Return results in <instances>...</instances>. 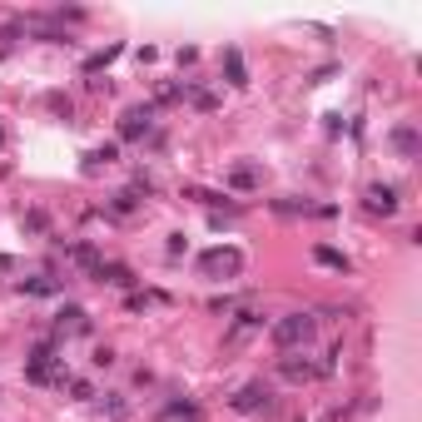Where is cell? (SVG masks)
Listing matches in <instances>:
<instances>
[{
	"instance_id": "1",
	"label": "cell",
	"mask_w": 422,
	"mask_h": 422,
	"mask_svg": "<svg viewBox=\"0 0 422 422\" xmlns=\"http://www.w3.org/2000/svg\"><path fill=\"white\" fill-rule=\"evenodd\" d=\"M269 333H274V343H279L283 353L308 348V343H313V313H283V318H279Z\"/></svg>"
},
{
	"instance_id": "2",
	"label": "cell",
	"mask_w": 422,
	"mask_h": 422,
	"mask_svg": "<svg viewBox=\"0 0 422 422\" xmlns=\"http://www.w3.org/2000/svg\"><path fill=\"white\" fill-rule=\"evenodd\" d=\"M229 407L244 412V417H269L279 402H274V388H269V383H244V388L229 398Z\"/></svg>"
},
{
	"instance_id": "3",
	"label": "cell",
	"mask_w": 422,
	"mask_h": 422,
	"mask_svg": "<svg viewBox=\"0 0 422 422\" xmlns=\"http://www.w3.org/2000/svg\"><path fill=\"white\" fill-rule=\"evenodd\" d=\"M199 269H204L209 279H239V274H244V253H239V248H209V253L199 258Z\"/></svg>"
},
{
	"instance_id": "4",
	"label": "cell",
	"mask_w": 422,
	"mask_h": 422,
	"mask_svg": "<svg viewBox=\"0 0 422 422\" xmlns=\"http://www.w3.org/2000/svg\"><path fill=\"white\" fill-rule=\"evenodd\" d=\"M363 209H367V214L393 219V214H398V189H393V184H367V189H363Z\"/></svg>"
},
{
	"instance_id": "5",
	"label": "cell",
	"mask_w": 422,
	"mask_h": 422,
	"mask_svg": "<svg viewBox=\"0 0 422 422\" xmlns=\"http://www.w3.org/2000/svg\"><path fill=\"white\" fill-rule=\"evenodd\" d=\"M154 129V104H134V110H125L120 120V139H144Z\"/></svg>"
},
{
	"instance_id": "6",
	"label": "cell",
	"mask_w": 422,
	"mask_h": 422,
	"mask_svg": "<svg viewBox=\"0 0 422 422\" xmlns=\"http://www.w3.org/2000/svg\"><path fill=\"white\" fill-rule=\"evenodd\" d=\"M75 333H90V313L80 303H65L55 313V338H75Z\"/></svg>"
},
{
	"instance_id": "7",
	"label": "cell",
	"mask_w": 422,
	"mask_h": 422,
	"mask_svg": "<svg viewBox=\"0 0 422 422\" xmlns=\"http://www.w3.org/2000/svg\"><path fill=\"white\" fill-rule=\"evenodd\" d=\"M279 373L288 383H318L323 378V367L318 363H308V358H279Z\"/></svg>"
},
{
	"instance_id": "8",
	"label": "cell",
	"mask_w": 422,
	"mask_h": 422,
	"mask_svg": "<svg viewBox=\"0 0 422 422\" xmlns=\"http://www.w3.org/2000/svg\"><path fill=\"white\" fill-rule=\"evenodd\" d=\"M393 149L402 154V160H417V149H422V134H417V125H393Z\"/></svg>"
},
{
	"instance_id": "9",
	"label": "cell",
	"mask_w": 422,
	"mask_h": 422,
	"mask_svg": "<svg viewBox=\"0 0 422 422\" xmlns=\"http://www.w3.org/2000/svg\"><path fill=\"white\" fill-rule=\"evenodd\" d=\"M65 253H70V258L80 263V269H85V279H94V274H99V263H104V258H99V248H94L90 239H80V244H70Z\"/></svg>"
},
{
	"instance_id": "10",
	"label": "cell",
	"mask_w": 422,
	"mask_h": 422,
	"mask_svg": "<svg viewBox=\"0 0 422 422\" xmlns=\"http://www.w3.org/2000/svg\"><path fill=\"white\" fill-rule=\"evenodd\" d=\"M94 283H115V288H134V274L125 269V263H99Z\"/></svg>"
},
{
	"instance_id": "11",
	"label": "cell",
	"mask_w": 422,
	"mask_h": 422,
	"mask_svg": "<svg viewBox=\"0 0 422 422\" xmlns=\"http://www.w3.org/2000/svg\"><path fill=\"white\" fill-rule=\"evenodd\" d=\"M224 75H229V85H234V90H244V85H248V65H244L239 50H224Z\"/></svg>"
},
{
	"instance_id": "12",
	"label": "cell",
	"mask_w": 422,
	"mask_h": 422,
	"mask_svg": "<svg viewBox=\"0 0 422 422\" xmlns=\"http://www.w3.org/2000/svg\"><path fill=\"white\" fill-rule=\"evenodd\" d=\"M253 328H263V313H258V308H239V313H234L229 338H244V333H253Z\"/></svg>"
},
{
	"instance_id": "13",
	"label": "cell",
	"mask_w": 422,
	"mask_h": 422,
	"mask_svg": "<svg viewBox=\"0 0 422 422\" xmlns=\"http://www.w3.org/2000/svg\"><path fill=\"white\" fill-rule=\"evenodd\" d=\"M179 94H189V104H194V110H204V115H209V110H219V94H209V90L189 85V80L179 85Z\"/></svg>"
},
{
	"instance_id": "14",
	"label": "cell",
	"mask_w": 422,
	"mask_h": 422,
	"mask_svg": "<svg viewBox=\"0 0 422 422\" xmlns=\"http://www.w3.org/2000/svg\"><path fill=\"white\" fill-rule=\"evenodd\" d=\"M313 258H318L323 269H333V274H348V269H353V263H348V253H338V248H328V244H318V248H313Z\"/></svg>"
},
{
	"instance_id": "15",
	"label": "cell",
	"mask_w": 422,
	"mask_h": 422,
	"mask_svg": "<svg viewBox=\"0 0 422 422\" xmlns=\"http://www.w3.org/2000/svg\"><path fill=\"white\" fill-rule=\"evenodd\" d=\"M99 412L110 417V422H125V417H129V402H125L120 393H104V402H99Z\"/></svg>"
},
{
	"instance_id": "16",
	"label": "cell",
	"mask_w": 422,
	"mask_h": 422,
	"mask_svg": "<svg viewBox=\"0 0 422 422\" xmlns=\"http://www.w3.org/2000/svg\"><path fill=\"white\" fill-rule=\"evenodd\" d=\"M115 154H120L115 144H99V149H90V154H85V174H94L99 164H115Z\"/></svg>"
},
{
	"instance_id": "17",
	"label": "cell",
	"mask_w": 422,
	"mask_h": 422,
	"mask_svg": "<svg viewBox=\"0 0 422 422\" xmlns=\"http://www.w3.org/2000/svg\"><path fill=\"white\" fill-rule=\"evenodd\" d=\"M120 55H125V45H110V50H99V55H90V60H85V75H99L104 65H110V60H120Z\"/></svg>"
},
{
	"instance_id": "18",
	"label": "cell",
	"mask_w": 422,
	"mask_h": 422,
	"mask_svg": "<svg viewBox=\"0 0 422 422\" xmlns=\"http://www.w3.org/2000/svg\"><path fill=\"white\" fill-rule=\"evenodd\" d=\"M229 184H234V189H253V184H258L253 164H234V169H229Z\"/></svg>"
},
{
	"instance_id": "19",
	"label": "cell",
	"mask_w": 422,
	"mask_h": 422,
	"mask_svg": "<svg viewBox=\"0 0 422 422\" xmlns=\"http://www.w3.org/2000/svg\"><path fill=\"white\" fill-rule=\"evenodd\" d=\"M164 417H184V422H204V412H199L194 402H179V398H174V402L164 407Z\"/></svg>"
},
{
	"instance_id": "20",
	"label": "cell",
	"mask_w": 422,
	"mask_h": 422,
	"mask_svg": "<svg viewBox=\"0 0 422 422\" xmlns=\"http://www.w3.org/2000/svg\"><path fill=\"white\" fill-rule=\"evenodd\" d=\"M110 209H115V214H134V209H139V194H134V189H120V194L110 199Z\"/></svg>"
},
{
	"instance_id": "21",
	"label": "cell",
	"mask_w": 422,
	"mask_h": 422,
	"mask_svg": "<svg viewBox=\"0 0 422 422\" xmlns=\"http://www.w3.org/2000/svg\"><path fill=\"white\" fill-rule=\"evenodd\" d=\"M45 104H50V110H55V115H65V120L75 115V104H70V94H60V90H55V94H45Z\"/></svg>"
},
{
	"instance_id": "22",
	"label": "cell",
	"mask_w": 422,
	"mask_h": 422,
	"mask_svg": "<svg viewBox=\"0 0 422 422\" xmlns=\"http://www.w3.org/2000/svg\"><path fill=\"white\" fill-rule=\"evenodd\" d=\"M55 288H60L55 279H25L20 283V293H55Z\"/></svg>"
},
{
	"instance_id": "23",
	"label": "cell",
	"mask_w": 422,
	"mask_h": 422,
	"mask_svg": "<svg viewBox=\"0 0 422 422\" xmlns=\"http://www.w3.org/2000/svg\"><path fill=\"white\" fill-rule=\"evenodd\" d=\"M199 204H209V209H219V204H229V194H214V189H189Z\"/></svg>"
},
{
	"instance_id": "24",
	"label": "cell",
	"mask_w": 422,
	"mask_h": 422,
	"mask_svg": "<svg viewBox=\"0 0 422 422\" xmlns=\"http://www.w3.org/2000/svg\"><path fill=\"white\" fill-rule=\"evenodd\" d=\"M25 229H30V234H45V229H50V219L40 214V209H30V214H25Z\"/></svg>"
},
{
	"instance_id": "25",
	"label": "cell",
	"mask_w": 422,
	"mask_h": 422,
	"mask_svg": "<svg viewBox=\"0 0 422 422\" xmlns=\"http://www.w3.org/2000/svg\"><path fill=\"white\" fill-rule=\"evenodd\" d=\"M90 363H94V367H115V348H94Z\"/></svg>"
},
{
	"instance_id": "26",
	"label": "cell",
	"mask_w": 422,
	"mask_h": 422,
	"mask_svg": "<svg viewBox=\"0 0 422 422\" xmlns=\"http://www.w3.org/2000/svg\"><path fill=\"white\" fill-rule=\"evenodd\" d=\"M184 248H189V244H184V234H169V244H164V253H169V258H179Z\"/></svg>"
},
{
	"instance_id": "27",
	"label": "cell",
	"mask_w": 422,
	"mask_h": 422,
	"mask_svg": "<svg viewBox=\"0 0 422 422\" xmlns=\"http://www.w3.org/2000/svg\"><path fill=\"white\" fill-rule=\"evenodd\" d=\"M70 398H80V402H85V398H94V393H90V383H85V378H70Z\"/></svg>"
},
{
	"instance_id": "28",
	"label": "cell",
	"mask_w": 422,
	"mask_h": 422,
	"mask_svg": "<svg viewBox=\"0 0 422 422\" xmlns=\"http://www.w3.org/2000/svg\"><path fill=\"white\" fill-rule=\"evenodd\" d=\"M10 269H15V263H10V258H6V253H0V274H10Z\"/></svg>"
},
{
	"instance_id": "29",
	"label": "cell",
	"mask_w": 422,
	"mask_h": 422,
	"mask_svg": "<svg viewBox=\"0 0 422 422\" xmlns=\"http://www.w3.org/2000/svg\"><path fill=\"white\" fill-rule=\"evenodd\" d=\"M0 144H6V129H0Z\"/></svg>"
}]
</instances>
